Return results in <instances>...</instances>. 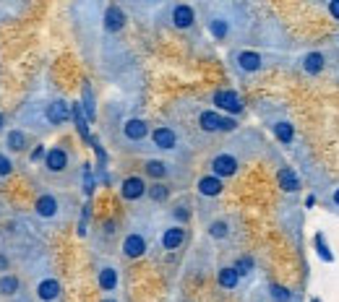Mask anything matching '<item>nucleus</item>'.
<instances>
[{
    "mask_svg": "<svg viewBox=\"0 0 339 302\" xmlns=\"http://www.w3.org/2000/svg\"><path fill=\"white\" fill-rule=\"evenodd\" d=\"M214 104L222 107V110H227V112H232V115L243 110V102H240V97L235 92H217L214 94Z\"/></svg>",
    "mask_w": 339,
    "mask_h": 302,
    "instance_id": "f257e3e1",
    "label": "nucleus"
},
{
    "mask_svg": "<svg viewBox=\"0 0 339 302\" xmlns=\"http://www.w3.org/2000/svg\"><path fill=\"white\" fill-rule=\"evenodd\" d=\"M212 167H214V175H217V177H230V175H235L238 162H235L232 157H227V154H222V157L214 159Z\"/></svg>",
    "mask_w": 339,
    "mask_h": 302,
    "instance_id": "f03ea898",
    "label": "nucleus"
},
{
    "mask_svg": "<svg viewBox=\"0 0 339 302\" xmlns=\"http://www.w3.org/2000/svg\"><path fill=\"white\" fill-rule=\"evenodd\" d=\"M144 190H146V185H144L141 177H128V180L123 183V198L136 201V198H141V196H144Z\"/></svg>",
    "mask_w": 339,
    "mask_h": 302,
    "instance_id": "7ed1b4c3",
    "label": "nucleus"
},
{
    "mask_svg": "<svg viewBox=\"0 0 339 302\" xmlns=\"http://www.w3.org/2000/svg\"><path fill=\"white\" fill-rule=\"evenodd\" d=\"M123 250H125L128 258H139V255H144V250H146L144 237H141V234H128V237H125V243H123Z\"/></svg>",
    "mask_w": 339,
    "mask_h": 302,
    "instance_id": "20e7f679",
    "label": "nucleus"
},
{
    "mask_svg": "<svg viewBox=\"0 0 339 302\" xmlns=\"http://www.w3.org/2000/svg\"><path fill=\"white\" fill-rule=\"evenodd\" d=\"M47 117H50V123H65L68 117H71V107H68L65 102H53L50 107H47Z\"/></svg>",
    "mask_w": 339,
    "mask_h": 302,
    "instance_id": "39448f33",
    "label": "nucleus"
},
{
    "mask_svg": "<svg viewBox=\"0 0 339 302\" xmlns=\"http://www.w3.org/2000/svg\"><path fill=\"white\" fill-rule=\"evenodd\" d=\"M123 24H125L123 11H120L118 6H110V8H107V16H105V26H107L110 32H118V29H123Z\"/></svg>",
    "mask_w": 339,
    "mask_h": 302,
    "instance_id": "423d86ee",
    "label": "nucleus"
},
{
    "mask_svg": "<svg viewBox=\"0 0 339 302\" xmlns=\"http://www.w3.org/2000/svg\"><path fill=\"white\" fill-rule=\"evenodd\" d=\"M37 294H39V299H44V302H53V299H58V294H60V284L55 282V279H44V282L39 284V289H37Z\"/></svg>",
    "mask_w": 339,
    "mask_h": 302,
    "instance_id": "0eeeda50",
    "label": "nucleus"
},
{
    "mask_svg": "<svg viewBox=\"0 0 339 302\" xmlns=\"http://www.w3.org/2000/svg\"><path fill=\"white\" fill-rule=\"evenodd\" d=\"M172 24H175L177 29H188V26L193 24V11H191L188 6H177V8L172 11Z\"/></svg>",
    "mask_w": 339,
    "mask_h": 302,
    "instance_id": "6e6552de",
    "label": "nucleus"
},
{
    "mask_svg": "<svg viewBox=\"0 0 339 302\" xmlns=\"http://www.w3.org/2000/svg\"><path fill=\"white\" fill-rule=\"evenodd\" d=\"M198 193L201 196H219L222 193V180L214 175V177H201L198 180Z\"/></svg>",
    "mask_w": 339,
    "mask_h": 302,
    "instance_id": "1a4fd4ad",
    "label": "nucleus"
},
{
    "mask_svg": "<svg viewBox=\"0 0 339 302\" xmlns=\"http://www.w3.org/2000/svg\"><path fill=\"white\" fill-rule=\"evenodd\" d=\"M183 240H186V232L180 229V227H172V229H167V232H165V237H162V245H165L167 250H175V248H180V245H183Z\"/></svg>",
    "mask_w": 339,
    "mask_h": 302,
    "instance_id": "9d476101",
    "label": "nucleus"
},
{
    "mask_svg": "<svg viewBox=\"0 0 339 302\" xmlns=\"http://www.w3.org/2000/svg\"><path fill=\"white\" fill-rule=\"evenodd\" d=\"M34 208H37L39 217H55V214H58V201L53 196H42V198H37Z\"/></svg>",
    "mask_w": 339,
    "mask_h": 302,
    "instance_id": "9b49d317",
    "label": "nucleus"
},
{
    "mask_svg": "<svg viewBox=\"0 0 339 302\" xmlns=\"http://www.w3.org/2000/svg\"><path fill=\"white\" fill-rule=\"evenodd\" d=\"M47 167L53 169V172H60V169H65V162H68V157H65V151L63 148H50L47 151Z\"/></svg>",
    "mask_w": 339,
    "mask_h": 302,
    "instance_id": "f8f14e48",
    "label": "nucleus"
},
{
    "mask_svg": "<svg viewBox=\"0 0 339 302\" xmlns=\"http://www.w3.org/2000/svg\"><path fill=\"white\" fill-rule=\"evenodd\" d=\"M144 136H146V123H144V120H128V123H125V138L141 141Z\"/></svg>",
    "mask_w": 339,
    "mask_h": 302,
    "instance_id": "ddd939ff",
    "label": "nucleus"
},
{
    "mask_svg": "<svg viewBox=\"0 0 339 302\" xmlns=\"http://www.w3.org/2000/svg\"><path fill=\"white\" fill-rule=\"evenodd\" d=\"M154 143L160 148H172L175 146V133L170 131V128H157L154 131Z\"/></svg>",
    "mask_w": 339,
    "mask_h": 302,
    "instance_id": "4468645a",
    "label": "nucleus"
},
{
    "mask_svg": "<svg viewBox=\"0 0 339 302\" xmlns=\"http://www.w3.org/2000/svg\"><path fill=\"white\" fill-rule=\"evenodd\" d=\"M99 287L105 289V292H112L118 287V271L115 268H102L99 271Z\"/></svg>",
    "mask_w": 339,
    "mask_h": 302,
    "instance_id": "2eb2a0df",
    "label": "nucleus"
},
{
    "mask_svg": "<svg viewBox=\"0 0 339 302\" xmlns=\"http://www.w3.org/2000/svg\"><path fill=\"white\" fill-rule=\"evenodd\" d=\"M238 63H240L243 71H258L261 68V57L256 52H240L238 55Z\"/></svg>",
    "mask_w": 339,
    "mask_h": 302,
    "instance_id": "dca6fc26",
    "label": "nucleus"
},
{
    "mask_svg": "<svg viewBox=\"0 0 339 302\" xmlns=\"http://www.w3.org/2000/svg\"><path fill=\"white\" fill-rule=\"evenodd\" d=\"M224 117H219L217 112H201V128L203 131H222Z\"/></svg>",
    "mask_w": 339,
    "mask_h": 302,
    "instance_id": "f3484780",
    "label": "nucleus"
},
{
    "mask_svg": "<svg viewBox=\"0 0 339 302\" xmlns=\"http://www.w3.org/2000/svg\"><path fill=\"white\" fill-rule=\"evenodd\" d=\"M279 185H282L284 190H290V193L300 188V183H298V177H295V172H292L290 167H284V169L279 172Z\"/></svg>",
    "mask_w": 339,
    "mask_h": 302,
    "instance_id": "a211bd4d",
    "label": "nucleus"
},
{
    "mask_svg": "<svg viewBox=\"0 0 339 302\" xmlns=\"http://www.w3.org/2000/svg\"><path fill=\"white\" fill-rule=\"evenodd\" d=\"M303 68H305L308 73H319V71L324 68V55H321V52H310V55H305Z\"/></svg>",
    "mask_w": 339,
    "mask_h": 302,
    "instance_id": "6ab92c4d",
    "label": "nucleus"
},
{
    "mask_svg": "<svg viewBox=\"0 0 339 302\" xmlns=\"http://www.w3.org/2000/svg\"><path fill=\"white\" fill-rule=\"evenodd\" d=\"M238 268H222L219 271V284L224 287V289H232V287H238Z\"/></svg>",
    "mask_w": 339,
    "mask_h": 302,
    "instance_id": "aec40b11",
    "label": "nucleus"
},
{
    "mask_svg": "<svg viewBox=\"0 0 339 302\" xmlns=\"http://www.w3.org/2000/svg\"><path fill=\"white\" fill-rule=\"evenodd\" d=\"M71 115H73V120H76V128H79L81 138H84V141H92V136H89V131H86V120H84V115H81V107H79V104L71 107Z\"/></svg>",
    "mask_w": 339,
    "mask_h": 302,
    "instance_id": "412c9836",
    "label": "nucleus"
},
{
    "mask_svg": "<svg viewBox=\"0 0 339 302\" xmlns=\"http://www.w3.org/2000/svg\"><path fill=\"white\" fill-rule=\"evenodd\" d=\"M18 289V279L16 276H3L0 279V294H13Z\"/></svg>",
    "mask_w": 339,
    "mask_h": 302,
    "instance_id": "4be33fe9",
    "label": "nucleus"
},
{
    "mask_svg": "<svg viewBox=\"0 0 339 302\" xmlns=\"http://www.w3.org/2000/svg\"><path fill=\"white\" fill-rule=\"evenodd\" d=\"M274 133H277L279 141L290 143V141H292V125H290V123H277V125H274Z\"/></svg>",
    "mask_w": 339,
    "mask_h": 302,
    "instance_id": "5701e85b",
    "label": "nucleus"
},
{
    "mask_svg": "<svg viewBox=\"0 0 339 302\" xmlns=\"http://www.w3.org/2000/svg\"><path fill=\"white\" fill-rule=\"evenodd\" d=\"M146 172H149L151 177H165V172H167V169H165L162 162H149V164H146Z\"/></svg>",
    "mask_w": 339,
    "mask_h": 302,
    "instance_id": "b1692460",
    "label": "nucleus"
},
{
    "mask_svg": "<svg viewBox=\"0 0 339 302\" xmlns=\"http://www.w3.org/2000/svg\"><path fill=\"white\" fill-rule=\"evenodd\" d=\"M8 143H11V148L21 151V148H24V136H21L18 131H13V133H8Z\"/></svg>",
    "mask_w": 339,
    "mask_h": 302,
    "instance_id": "393cba45",
    "label": "nucleus"
},
{
    "mask_svg": "<svg viewBox=\"0 0 339 302\" xmlns=\"http://www.w3.org/2000/svg\"><path fill=\"white\" fill-rule=\"evenodd\" d=\"M212 34L222 39L224 34H227V24H224V21H212Z\"/></svg>",
    "mask_w": 339,
    "mask_h": 302,
    "instance_id": "a878e982",
    "label": "nucleus"
},
{
    "mask_svg": "<svg viewBox=\"0 0 339 302\" xmlns=\"http://www.w3.org/2000/svg\"><path fill=\"white\" fill-rule=\"evenodd\" d=\"M316 245H319V255L324 258V261H331V253H329V248L324 245V237H321V234L316 237Z\"/></svg>",
    "mask_w": 339,
    "mask_h": 302,
    "instance_id": "bb28decb",
    "label": "nucleus"
},
{
    "mask_svg": "<svg viewBox=\"0 0 339 302\" xmlns=\"http://www.w3.org/2000/svg\"><path fill=\"white\" fill-rule=\"evenodd\" d=\"M151 198H154V201H165V198H167V188H165V185H154V188H151Z\"/></svg>",
    "mask_w": 339,
    "mask_h": 302,
    "instance_id": "cd10ccee",
    "label": "nucleus"
},
{
    "mask_svg": "<svg viewBox=\"0 0 339 302\" xmlns=\"http://www.w3.org/2000/svg\"><path fill=\"white\" fill-rule=\"evenodd\" d=\"M271 294H274V299H279V302H287L290 299V292L284 287H271Z\"/></svg>",
    "mask_w": 339,
    "mask_h": 302,
    "instance_id": "c85d7f7f",
    "label": "nucleus"
},
{
    "mask_svg": "<svg viewBox=\"0 0 339 302\" xmlns=\"http://www.w3.org/2000/svg\"><path fill=\"white\" fill-rule=\"evenodd\" d=\"M11 162H8V157H3V154H0V177H6L8 175V172H11Z\"/></svg>",
    "mask_w": 339,
    "mask_h": 302,
    "instance_id": "c756f323",
    "label": "nucleus"
},
{
    "mask_svg": "<svg viewBox=\"0 0 339 302\" xmlns=\"http://www.w3.org/2000/svg\"><path fill=\"white\" fill-rule=\"evenodd\" d=\"M212 234H214V237H224V234H227V227H224L222 222H214V224H212Z\"/></svg>",
    "mask_w": 339,
    "mask_h": 302,
    "instance_id": "7c9ffc66",
    "label": "nucleus"
},
{
    "mask_svg": "<svg viewBox=\"0 0 339 302\" xmlns=\"http://www.w3.org/2000/svg\"><path fill=\"white\" fill-rule=\"evenodd\" d=\"M248 268H251V258H243V261H238V274H245Z\"/></svg>",
    "mask_w": 339,
    "mask_h": 302,
    "instance_id": "2f4dec72",
    "label": "nucleus"
},
{
    "mask_svg": "<svg viewBox=\"0 0 339 302\" xmlns=\"http://www.w3.org/2000/svg\"><path fill=\"white\" fill-rule=\"evenodd\" d=\"M329 11H331L334 18H339V0H331V3H329Z\"/></svg>",
    "mask_w": 339,
    "mask_h": 302,
    "instance_id": "473e14b6",
    "label": "nucleus"
},
{
    "mask_svg": "<svg viewBox=\"0 0 339 302\" xmlns=\"http://www.w3.org/2000/svg\"><path fill=\"white\" fill-rule=\"evenodd\" d=\"M232 128H235V120L224 117V123H222V131H232Z\"/></svg>",
    "mask_w": 339,
    "mask_h": 302,
    "instance_id": "72a5a7b5",
    "label": "nucleus"
},
{
    "mask_svg": "<svg viewBox=\"0 0 339 302\" xmlns=\"http://www.w3.org/2000/svg\"><path fill=\"white\" fill-rule=\"evenodd\" d=\"M6 266H8V261H6L3 255H0V268H6Z\"/></svg>",
    "mask_w": 339,
    "mask_h": 302,
    "instance_id": "f704fd0d",
    "label": "nucleus"
},
{
    "mask_svg": "<svg viewBox=\"0 0 339 302\" xmlns=\"http://www.w3.org/2000/svg\"><path fill=\"white\" fill-rule=\"evenodd\" d=\"M334 203L339 206V188H336V193H334Z\"/></svg>",
    "mask_w": 339,
    "mask_h": 302,
    "instance_id": "c9c22d12",
    "label": "nucleus"
},
{
    "mask_svg": "<svg viewBox=\"0 0 339 302\" xmlns=\"http://www.w3.org/2000/svg\"><path fill=\"white\" fill-rule=\"evenodd\" d=\"M0 125H3V115H0Z\"/></svg>",
    "mask_w": 339,
    "mask_h": 302,
    "instance_id": "e433bc0d",
    "label": "nucleus"
},
{
    "mask_svg": "<svg viewBox=\"0 0 339 302\" xmlns=\"http://www.w3.org/2000/svg\"><path fill=\"white\" fill-rule=\"evenodd\" d=\"M105 302H115V299H105Z\"/></svg>",
    "mask_w": 339,
    "mask_h": 302,
    "instance_id": "4c0bfd02",
    "label": "nucleus"
}]
</instances>
